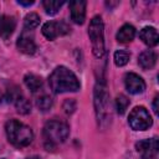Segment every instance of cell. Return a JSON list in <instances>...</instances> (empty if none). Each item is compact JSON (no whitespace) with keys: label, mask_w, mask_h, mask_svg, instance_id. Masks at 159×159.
Returning <instances> with one entry per match:
<instances>
[{"label":"cell","mask_w":159,"mask_h":159,"mask_svg":"<svg viewBox=\"0 0 159 159\" xmlns=\"http://www.w3.org/2000/svg\"><path fill=\"white\" fill-rule=\"evenodd\" d=\"M48 84L55 93L76 92L81 87L76 75L65 66H58L52 71L48 77Z\"/></svg>","instance_id":"cell-1"},{"label":"cell","mask_w":159,"mask_h":159,"mask_svg":"<svg viewBox=\"0 0 159 159\" xmlns=\"http://www.w3.org/2000/svg\"><path fill=\"white\" fill-rule=\"evenodd\" d=\"M5 130L9 142L19 148L29 145L34 139L32 129L16 119H10L9 122H6Z\"/></svg>","instance_id":"cell-2"},{"label":"cell","mask_w":159,"mask_h":159,"mask_svg":"<svg viewBox=\"0 0 159 159\" xmlns=\"http://www.w3.org/2000/svg\"><path fill=\"white\" fill-rule=\"evenodd\" d=\"M101 16H94L88 26V36L92 42V51L97 58L104 55V31Z\"/></svg>","instance_id":"cell-3"},{"label":"cell","mask_w":159,"mask_h":159,"mask_svg":"<svg viewBox=\"0 0 159 159\" xmlns=\"http://www.w3.org/2000/svg\"><path fill=\"white\" fill-rule=\"evenodd\" d=\"M108 92L106 88V84L103 82H97L94 87V107L98 122L103 124L104 122H108L111 119L109 113V101H108Z\"/></svg>","instance_id":"cell-4"},{"label":"cell","mask_w":159,"mask_h":159,"mask_svg":"<svg viewBox=\"0 0 159 159\" xmlns=\"http://www.w3.org/2000/svg\"><path fill=\"white\" fill-rule=\"evenodd\" d=\"M70 134V128L66 123L60 120H50L43 127V137L46 143L58 144L63 143Z\"/></svg>","instance_id":"cell-5"},{"label":"cell","mask_w":159,"mask_h":159,"mask_svg":"<svg viewBox=\"0 0 159 159\" xmlns=\"http://www.w3.org/2000/svg\"><path fill=\"white\" fill-rule=\"evenodd\" d=\"M128 122H129V125L132 127V129H134V130H145L152 125L153 119H152L150 114L148 113V111L144 107H135L129 113Z\"/></svg>","instance_id":"cell-6"},{"label":"cell","mask_w":159,"mask_h":159,"mask_svg":"<svg viewBox=\"0 0 159 159\" xmlns=\"http://www.w3.org/2000/svg\"><path fill=\"white\" fill-rule=\"evenodd\" d=\"M70 27L65 21H48L42 26V34L47 40H55L61 35H66Z\"/></svg>","instance_id":"cell-7"},{"label":"cell","mask_w":159,"mask_h":159,"mask_svg":"<svg viewBox=\"0 0 159 159\" xmlns=\"http://www.w3.org/2000/svg\"><path fill=\"white\" fill-rule=\"evenodd\" d=\"M124 84H125V88L129 93L132 94H139V93H143L144 89H145V82L144 80L138 76L137 73H133V72H128L124 77Z\"/></svg>","instance_id":"cell-8"},{"label":"cell","mask_w":159,"mask_h":159,"mask_svg":"<svg viewBox=\"0 0 159 159\" xmlns=\"http://www.w3.org/2000/svg\"><path fill=\"white\" fill-rule=\"evenodd\" d=\"M135 149H137V152H139L144 155L143 159H149V158H152L153 155H155L158 153V149H159L158 139L152 138V139L139 140L135 144Z\"/></svg>","instance_id":"cell-9"},{"label":"cell","mask_w":159,"mask_h":159,"mask_svg":"<svg viewBox=\"0 0 159 159\" xmlns=\"http://www.w3.org/2000/svg\"><path fill=\"white\" fill-rule=\"evenodd\" d=\"M86 5L87 2L84 0H75L70 2V12H71V19L75 24H83L86 19Z\"/></svg>","instance_id":"cell-10"},{"label":"cell","mask_w":159,"mask_h":159,"mask_svg":"<svg viewBox=\"0 0 159 159\" xmlns=\"http://www.w3.org/2000/svg\"><path fill=\"white\" fill-rule=\"evenodd\" d=\"M16 46H17L20 52L26 53V55H34L36 52V50H37V46H36L34 39L30 37L29 35H26V31H24L20 35V37L17 39Z\"/></svg>","instance_id":"cell-11"},{"label":"cell","mask_w":159,"mask_h":159,"mask_svg":"<svg viewBox=\"0 0 159 159\" xmlns=\"http://www.w3.org/2000/svg\"><path fill=\"white\" fill-rule=\"evenodd\" d=\"M16 26V21L14 16H9V15H4L0 17V37L6 40L9 39Z\"/></svg>","instance_id":"cell-12"},{"label":"cell","mask_w":159,"mask_h":159,"mask_svg":"<svg viewBox=\"0 0 159 159\" xmlns=\"http://www.w3.org/2000/svg\"><path fill=\"white\" fill-rule=\"evenodd\" d=\"M139 37H140V40H142L145 45H148V46H150V47L157 46V45H158V41H159L158 32H157V30H155L154 27H152V26H147V27L142 29L140 32H139Z\"/></svg>","instance_id":"cell-13"},{"label":"cell","mask_w":159,"mask_h":159,"mask_svg":"<svg viewBox=\"0 0 159 159\" xmlns=\"http://www.w3.org/2000/svg\"><path fill=\"white\" fill-rule=\"evenodd\" d=\"M155 62H157V55L153 50H145L138 57V63L143 70L153 68Z\"/></svg>","instance_id":"cell-14"},{"label":"cell","mask_w":159,"mask_h":159,"mask_svg":"<svg viewBox=\"0 0 159 159\" xmlns=\"http://www.w3.org/2000/svg\"><path fill=\"white\" fill-rule=\"evenodd\" d=\"M135 36V29L129 25V24H125L123 25L118 32H117V41L118 42H122V43H125V42H130Z\"/></svg>","instance_id":"cell-15"},{"label":"cell","mask_w":159,"mask_h":159,"mask_svg":"<svg viewBox=\"0 0 159 159\" xmlns=\"http://www.w3.org/2000/svg\"><path fill=\"white\" fill-rule=\"evenodd\" d=\"M24 82H25L26 87L31 92H37L42 87V80H41V77H39V76H36L34 73H27L24 77Z\"/></svg>","instance_id":"cell-16"},{"label":"cell","mask_w":159,"mask_h":159,"mask_svg":"<svg viewBox=\"0 0 159 159\" xmlns=\"http://www.w3.org/2000/svg\"><path fill=\"white\" fill-rule=\"evenodd\" d=\"M14 103H15V107H16L17 112L21 113V114H27V113L31 111V104H30V102L22 96V93H20V94L14 99Z\"/></svg>","instance_id":"cell-17"},{"label":"cell","mask_w":159,"mask_h":159,"mask_svg":"<svg viewBox=\"0 0 159 159\" xmlns=\"http://www.w3.org/2000/svg\"><path fill=\"white\" fill-rule=\"evenodd\" d=\"M40 24V16L36 14V12H29L26 16H25V20H24V27L25 30H34L39 26Z\"/></svg>","instance_id":"cell-18"},{"label":"cell","mask_w":159,"mask_h":159,"mask_svg":"<svg viewBox=\"0 0 159 159\" xmlns=\"http://www.w3.org/2000/svg\"><path fill=\"white\" fill-rule=\"evenodd\" d=\"M42 5H43V7L46 10V14L55 15L60 10V7L63 5V1H58V0H45L42 2Z\"/></svg>","instance_id":"cell-19"},{"label":"cell","mask_w":159,"mask_h":159,"mask_svg":"<svg viewBox=\"0 0 159 159\" xmlns=\"http://www.w3.org/2000/svg\"><path fill=\"white\" fill-rule=\"evenodd\" d=\"M129 58H130L129 52H127L124 50H118L114 52V63L119 67L127 65L129 62Z\"/></svg>","instance_id":"cell-20"},{"label":"cell","mask_w":159,"mask_h":159,"mask_svg":"<svg viewBox=\"0 0 159 159\" xmlns=\"http://www.w3.org/2000/svg\"><path fill=\"white\" fill-rule=\"evenodd\" d=\"M36 106H37V108L40 111L46 112V111H48L52 107V98L50 96H47V94H43V96H41V97L37 98Z\"/></svg>","instance_id":"cell-21"},{"label":"cell","mask_w":159,"mask_h":159,"mask_svg":"<svg viewBox=\"0 0 159 159\" xmlns=\"http://www.w3.org/2000/svg\"><path fill=\"white\" fill-rule=\"evenodd\" d=\"M128 106H129V99L124 94L117 96V98H116V109L119 114H124Z\"/></svg>","instance_id":"cell-22"},{"label":"cell","mask_w":159,"mask_h":159,"mask_svg":"<svg viewBox=\"0 0 159 159\" xmlns=\"http://www.w3.org/2000/svg\"><path fill=\"white\" fill-rule=\"evenodd\" d=\"M63 109H65V112L66 113H72L75 109H76V103H75V101L73 99H67L66 102H65V104H63Z\"/></svg>","instance_id":"cell-23"},{"label":"cell","mask_w":159,"mask_h":159,"mask_svg":"<svg viewBox=\"0 0 159 159\" xmlns=\"http://www.w3.org/2000/svg\"><path fill=\"white\" fill-rule=\"evenodd\" d=\"M158 101H159V97L157 96L154 98V102H153V111H154L155 114H158Z\"/></svg>","instance_id":"cell-24"},{"label":"cell","mask_w":159,"mask_h":159,"mask_svg":"<svg viewBox=\"0 0 159 159\" xmlns=\"http://www.w3.org/2000/svg\"><path fill=\"white\" fill-rule=\"evenodd\" d=\"M17 4H20V5H22V6H30V5H32V4H34V0H31V1L19 0V1H17Z\"/></svg>","instance_id":"cell-25"},{"label":"cell","mask_w":159,"mask_h":159,"mask_svg":"<svg viewBox=\"0 0 159 159\" xmlns=\"http://www.w3.org/2000/svg\"><path fill=\"white\" fill-rule=\"evenodd\" d=\"M2 101H4V94L1 93V91H0V104L2 103Z\"/></svg>","instance_id":"cell-26"},{"label":"cell","mask_w":159,"mask_h":159,"mask_svg":"<svg viewBox=\"0 0 159 159\" xmlns=\"http://www.w3.org/2000/svg\"><path fill=\"white\" fill-rule=\"evenodd\" d=\"M29 159H40L39 157H32V158H29Z\"/></svg>","instance_id":"cell-27"}]
</instances>
